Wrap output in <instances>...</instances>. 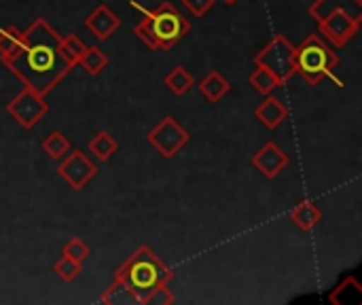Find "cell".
Here are the masks:
<instances>
[{"mask_svg": "<svg viewBox=\"0 0 362 305\" xmlns=\"http://www.w3.org/2000/svg\"><path fill=\"white\" fill-rule=\"evenodd\" d=\"M108 64H110L108 53L104 49L91 45V47H85L76 66H83L87 70V74H91V76H98V74H102V70H106Z\"/></svg>", "mask_w": 362, "mask_h": 305, "instance_id": "16", "label": "cell"}, {"mask_svg": "<svg viewBox=\"0 0 362 305\" xmlns=\"http://www.w3.org/2000/svg\"><path fill=\"white\" fill-rule=\"evenodd\" d=\"M146 142L163 157L172 159L176 157L187 144H189V132L170 115L161 117L159 123L146 134Z\"/></svg>", "mask_w": 362, "mask_h": 305, "instance_id": "8", "label": "cell"}, {"mask_svg": "<svg viewBox=\"0 0 362 305\" xmlns=\"http://www.w3.org/2000/svg\"><path fill=\"white\" fill-rule=\"evenodd\" d=\"M180 4L193 19H202L216 4V0H180Z\"/></svg>", "mask_w": 362, "mask_h": 305, "instance_id": "25", "label": "cell"}, {"mask_svg": "<svg viewBox=\"0 0 362 305\" xmlns=\"http://www.w3.org/2000/svg\"><path fill=\"white\" fill-rule=\"evenodd\" d=\"M223 2H225V4H235L238 0H223Z\"/></svg>", "mask_w": 362, "mask_h": 305, "instance_id": "26", "label": "cell"}, {"mask_svg": "<svg viewBox=\"0 0 362 305\" xmlns=\"http://www.w3.org/2000/svg\"><path fill=\"white\" fill-rule=\"evenodd\" d=\"M53 274L62 280V282H74L81 274H83V263L62 255L55 265H53Z\"/></svg>", "mask_w": 362, "mask_h": 305, "instance_id": "21", "label": "cell"}, {"mask_svg": "<svg viewBox=\"0 0 362 305\" xmlns=\"http://www.w3.org/2000/svg\"><path fill=\"white\" fill-rule=\"evenodd\" d=\"M250 163H252V168H255L263 178L274 180V178H278V176L288 168L291 157H288V153H286L282 146H278L274 140H267V142L250 157Z\"/></svg>", "mask_w": 362, "mask_h": 305, "instance_id": "10", "label": "cell"}, {"mask_svg": "<svg viewBox=\"0 0 362 305\" xmlns=\"http://www.w3.org/2000/svg\"><path fill=\"white\" fill-rule=\"evenodd\" d=\"M248 83H250V87H252L257 93H261V96H269V93H274L278 87L284 85L272 70H267V68H263V66H257V68L250 72Z\"/></svg>", "mask_w": 362, "mask_h": 305, "instance_id": "18", "label": "cell"}, {"mask_svg": "<svg viewBox=\"0 0 362 305\" xmlns=\"http://www.w3.org/2000/svg\"><path fill=\"white\" fill-rule=\"evenodd\" d=\"M189 30L191 21L172 2L165 0L157 8L142 11V17L136 23L134 34L148 49L170 51L189 34Z\"/></svg>", "mask_w": 362, "mask_h": 305, "instance_id": "4", "label": "cell"}, {"mask_svg": "<svg viewBox=\"0 0 362 305\" xmlns=\"http://www.w3.org/2000/svg\"><path fill=\"white\" fill-rule=\"evenodd\" d=\"M341 57L320 34H308L301 45L295 47L293 53V70L295 74L303 76L312 87L331 79L337 87H344V81L335 76V68L339 66Z\"/></svg>", "mask_w": 362, "mask_h": 305, "instance_id": "5", "label": "cell"}, {"mask_svg": "<svg viewBox=\"0 0 362 305\" xmlns=\"http://www.w3.org/2000/svg\"><path fill=\"white\" fill-rule=\"evenodd\" d=\"M85 42L76 36V34H68V36H62L59 38V55L64 57V62L70 66V68H74L76 64H78V57H81V53L85 51Z\"/></svg>", "mask_w": 362, "mask_h": 305, "instance_id": "20", "label": "cell"}, {"mask_svg": "<svg viewBox=\"0 0 362 305\" xmlns=\"http://www.w3.org/2000/svg\"><path fill=\"white\" fill-rule=\"evenodd\" d=\"M62 255H66V257H70V259H74V261L83 263L85 259H89L91 248L85 244V240H83V238L74 236V238H70V240L62 246Z\"/></svg>", "mask_w": 362, "mask_h": 305, "instance_id": "23", "label": "cell"}, {"mask_svg": "<svg viewBox=\"0 0 362 305\" xmlns=\"http://www.w3.org/2000/svg\"><path fill=\"white\" fill-rule=\"evenodd\" d=\"M291 223H293L297 229L310 234V231H314V229L322 223V210L316 206V202H312V200H301V202L291 210Z\"/></svg>", "mask_w": 362, "mask_h": 305, "instance_id": "13", "label": "cell"}, {"mask_svg": "<svg viewBox=\"0 0 362 305\" xmlns=\"http://www.w3.org/2000/svg\"><path fill=\"white\" fill-rule=\"evenodd\" d=\"M19 42H21V30H17L15 25L0 28V62L11 57L17 51Z\"/></svg>", "mask_w": 362, "mask_h": 305, "instance_id": "22", "label": "cell"}, {"mask_svg": "<svg viewBox=\"0 0 362 305\" xmlns=\"http://www.w3.org/2000/svg\"><path fill=\"white\" fill-rule=\"evenodd\" d=\"M293 53H295V45L284 34H276L255 55V66H263V68L272 70L282 83H286V81H291L295 76V70H293Z\"/></svg>", "mask_w": 362, "mask_h": 305, "instance_id": "7", "label": "cell"}, {"mask_svg": "<svg viewBox=\"0 0 362 305\" xmlns=\"http://www.w3.org/2000/svg\"><path fill=\"white\" fill-rule=\"evenodd\" d=\"M197 89L202 91V96L210 102V104H218L231 89V81L225 79L218 70H210L199 83H197Z\"/></svg>", "mask_w": 362, "mask_h": 305, "instance_id": "14", "label": "cell"}, {"mask_svg": "<svg viewBox=\"0 0 362 305\" xmlns=\"http://www.w3.org/2000/svg\"><path fill=\"white\" fill-rule=\"evenodd\" d=\"M163 85L170 89L172 96L182 98V96H187V93L193 89L195 79H193V74H191L185 66H174V68L163 76Z\"/></svg>", "mask_w": 362, "mask_h": 305, "instance_id": "15", "label": "cell"}, {"mask_svg": "<svg viewBox=\"0 0 362 305\" xmlns=\"http://www.w3.org/2000/svg\"><path fill=\"white\" fill-rule=\"evenodd\" d=\"M174 280V272L146 246H138L115 272L110 287L100 297L102 304H115L117 295L119 304L125 299H132L140 304L155 287L170 284Z\"/></svg>", "mask_w": 362, "mask_h": 305, "instance_id": "2", "label": "cell"}, {"mask_svg": "<svg viewBox=\"0 0 362 305\" xmlns=\"http://www.w3.org/2000/svg\"><path fill=\"white\" fill-rule=\"evenodd\" d=\"M4 110L8 117H13L17 121L19 127L32 130L34 125H38L47 117L49 102H47V96H42L30 87H23L17 96H13L4 104Z\"/></svg>", "mask_w": 362, "mask_h": 305, "instance_id": "6", "label": "cell"}, {"mask_svg": "<svg viewBox=\"0 0 362 305\" xmlns=\"http://www.w3.org/2000/svg\"><path fill=\"white\" fill-rule=\"evenodd\" d=\"M265 100L255 108V117L257 121H261L267 130H278L286 119H288V106L274 93L263 96Z\"/></svg>", "mask_w": 362, "mask_h": 305, "instance_id": "12", "label": "cell"}, {"mask_svg": "<svg viewBox=\"0 0 362 305\" xmlns=\"http://www.w3.org/2000/svg\"><path fill=\"white\" fill-rule=\"evenodd\" d=\"M85 28L91 32V36H95L100 42L108 40L119 28H121V19L119 15L104 2H100L87 17H85Z\"/></svg>", "mask_w": 362, "mask_h": 305, "instance_id": "11", "label": "cell"}, {"mask_svg": "<svg viewBox=\"0 0 362 305\" xmlns=\"http://www.w3.org/2000/svg\"><path fill=\"white\" fill-rule=\"evenodd\" d=\"M308 13L335 49L346 47L362 25V0H314Z\"/></svg>", "mask_w": 362, "mask_h": 305, "instance_id": "3", "label": "cell"}, {"mask_svg": "<svg viewBox=\"0 0 362 305\" xmlns=\"http://www.w3.org/2000/svg\"><path fill=\"white\" fill-rule=\"evenodd\" d=\"M59 32L45 17H36L21 32L17 51L2 59V66L15 74L23 87L47 96L72 70L59 55Z\"/></svg>", "mask_w": 362, "mask_h": 305, "instance_id": "1", "label": "cell"}, {"mask_svg": "<svg viewBox=\"0 0 362 305\" xmlns=\"http://www.w3.org/2000/svg\"><path fill=\"white\" fill-rule=\"evenodd\" d=\"M57 174L70 189L81 191L98 176V166H95V161H91L89 155H85V151L70 149L57 161Z\"/></svg>", "mask_w": 362, "mask_h": 305, "instance_id": "9", "label": "cell"}, {"mask_svg": "<svg viewBox=\"0 0 362 305\" xmlns=\"http://www.w3.org/2000/svg\"><path fill=\"white\" fill-rule=\"evenodd\" d=\"M40 149H42L53 161H59V159L72 149V144H70V140H68L66 134H62V132H51V134H47L45 140L40 142Z\"/></svg>", "mask_w": 362, "mask_h": 305, "instance_id": "19", "label": "cell"}, {"mask_svg": "<svg viewBox=\"0 0 362 305\" xmlns=\"http://www.w3.org/2000/svg\"><path fill=\"white\" fill-rule=\"evenodd\" d=\"M87 149H89V153L98 159V161H108L117 151H119V142H117V138L110 134V132H98L91 140H89V144H87Z\"/></svg>", "mask_w": 362, "mask_h": 305, "instance_id": "17", "label": "cell"}, {"mask_svg": "<svg viewBox=\"0 0 362 305\" xmlns=\"http://www.w3.org/2000/svg\"><path fill=\"white\" fill-rule=\"evenodd\" d=\"M176 301L174 299V293L170 291V284H159L155 287L140 304L142 305H172Z\"/></svg>", "mask_w": 362, "mask_h": 305, "instance_id": "24", "label": "cell"}]
</instances>
